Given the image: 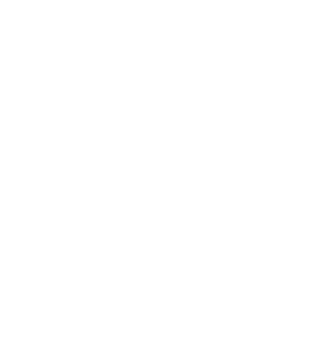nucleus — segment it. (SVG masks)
Instances as JSON below:
<instances>
[]
</instances>
